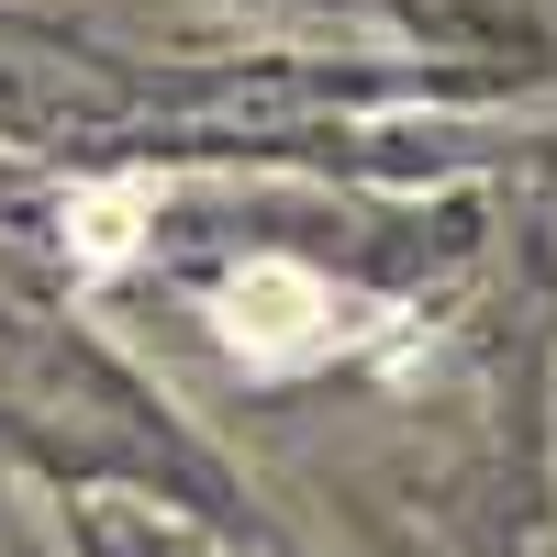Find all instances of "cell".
<instances>
[{"label":"cell","mask_w":557,"mask_h":557,"mask_svg":"<svg viewBox=\"0 0 557 557\" xmlns=\"http://www.w3.org/2000/svg\"><path fill=\"white\" fill-rule=\"evenodd\" d=\"M212 323H223V346H235L246 368H312V357H335L357 335V301L335 290V278L290 268V257H246L212 290Z\"/></svg>","instance_id":"1"},{"label":"cell","mask_w":557,"mask_h":557,"mask_svg":"<svg viewBox=\"0 0 557 557\" xmlns=\"http://www.w3.org/2000/svg\"><path fill=\"white\" fill-rule=\"evenodd\" d=\"M157 212V178H112V190H89V201H67V257L101 278V268H123L134 257V223Z\"/></svg>","instance_id":"2"}]
</instances>
